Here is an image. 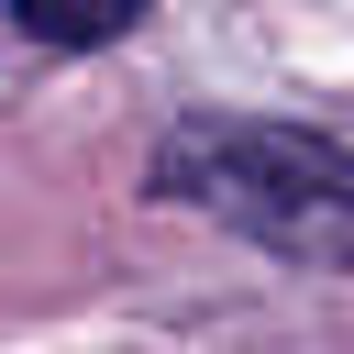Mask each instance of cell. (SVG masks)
<instances>
[{
	"instance_id": "cell-1",
	"label": "cell",
	"mask_w": 354,
	"mask_h": 354,
	"mask_svg": "<svg viewBox=\"0 0 354 354\" xmlns=\"http://www.w3.org/2000/svg\"><path fill=\"white\" fill-rule=\"evenodd\" d=\"M155 188L266 254L354 277V122H243L188 111L155 133Z\"/></svg>"
},
{
	"instance_id": "cell-2",
	"label": "cell",
	"mask_w": 354,
	"mask_h": 354,
	"mask_svg": "<svg viewBox=\"0 0 354 354\" xmlns=\"http://www.w3.org/2000/svg\"><path fill=\"white\" fill-rule=\"evenodd\" d=\"M11 22L33 44H111V33L144 22V0H11Z\"/></svg>"
}]
</instances>
